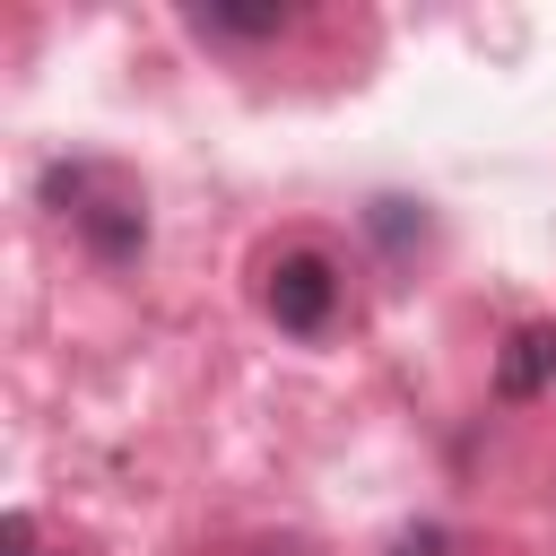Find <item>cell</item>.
<instances>
[{
	"mask_svg": "<svg viewBox=\"0 0 556 556\" xmlns=\"http://www.w3.org/2000/svg\"><path fill=\"white\" fill-rule=\"evenodd\" d=\"M61 200H70V226H78L104 261H130V252H139L148 208H139V191H130L122 174H104V165H70V174H61Z\"/></svg>",
	"mask_w": 556,
	"mask_h": 556,
	"instance_id": "6da1fadb",
	"label": "cell"
},
{
	"mask_svg": "<svg viewBox=\"0 0 556 556\" xmlns=\"http://www.w3.org/2000/svg\"><path fill=\"white\" fill-rule=\"evenodd\" d=\"M269 313H278V330L313 339V330L339 313V269H330L321 252H278V269H269Z\"/></svg>",
	"mask_w": 556,
	"mask_h": 556,
	"instance_id": "7a4b0ae2",
	"label": "cell"
},
{
	"mask_svg": "<svg viewBox=\"0 0 556 556\" xmlns=\"http://www.w3.org/2000/svg\"><path fill=\"white\" fill-rule=\"evenodd\" d=\"M539 382H556V330H521L504 348V391H539Z\"/></svg>",
	"mask_w": 556,
	"mask_h": 556,
	"instance_id": "3957f363",
	"label": "cell"
},
{
	"mask_svg": "<svg viewBox=\"0 0 556 556\" xmlns=\"http://www.w3.org/2000/svg\"><path fill=\"white\" fill-rule=\"evenodd\" d=\"M191 26H200V35H278L287 17H278V9H200Z\"/></svg>",
	"mask_w": 556,
	"mask_h": 556,
	"instance_id": "277c9868",
	"label": "cell"
},
{
	"mask_svg": "<svg viewBox=\"0 0 556 556\" xmlns=\"http://www.w3.org/2000/svg\"><path fill=\"white\" fill-rule=\"evenodd\" d=\"M0 547H9V556H43V547H35V521H26V513H9V539H0Z\"/></svg>",
	"mask_w": 556,
	"mask_h": 556,
	"instance_id": "5b68a950",
	"label": "cell"
}]
</instances>
